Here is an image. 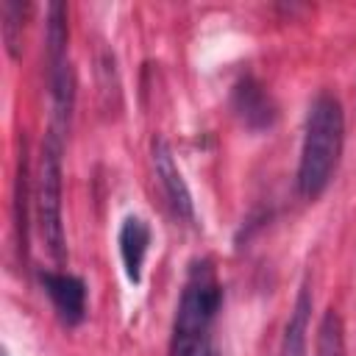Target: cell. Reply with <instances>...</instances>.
<instances>
[{
	"mask_svg": "<svg viewBox=\"0 0 356 356\" xmlns=\"http://www.w3.org/2000/svg\"><path fill=\"white\" fill-rule=\"evenodd\" d=\"M222 306V284L209 256L189 261L175 306L170 356H214V323Z\"/></svg>",
	"mask_w": 356,
	"mask_h": 356,
	"instance_id": "cell-1",
	"label": "cell"
},
{
	"mask_svg": "<svg viewBox=\"0 0 356 356\" xmlns=\"http://www.w3.org/2000/svg\"><path fill=\"white\" fill-rule=\"evenodd\" d=\"M345 142V111L337 95L320 92L306 114L303 145L298 159V192L303 200H317L339 164Z\"/></svg>",
	"mask_w": 356,
	"mask_h": 356,
	"instance_id": "cell-2",
	"label": "cell"
},
{
	"mask_svg": "<svg viewBox=\"0 0 356 356\" xmlns=\"http://www.w3.org/2000/svg\"><path fill=\"white\" fill-rule=\"evenodd\" d=\"M61 153H64V136L58 131H47L42 150H39V167H36V184H33V211H36V225L42 234V242L53 261L67 259V236H64V167H61Z\"/></svg>",
	"mask_w": 356,
	"mask_h": 356,
	"instance_id": "cell-3",
	"label": "cell"
},
{
	"mask_svg": "<svg viewBox=\"0 0 356 356\" xmlns=\"http://www.w3.org/2000/svg\"><path fill=\"white\" fill-rule=\"evenodd\" d=\"M42 289L53 303L56 317L64 325H81L86 317V281L81 275L64 273V270H42L39 273Z\"/></svg>",
	"mask_w": 356,
	"mask_h": 356,
	"instance_id": "cell-4",
	"label": "cell"
},
{
	"mask_svg": "<svg viewBox=\"0 0 356 356\" xmlns=\"http://www.w3.org/2000/svg\"><path fill=\"white\" fill-rule=\"evenodd\" d=\"M153 170H156V178H159V186H161V195L170 206V211L184 220V222H195V200H192V192L172 159V150L170 145L159 136L153 142Z\"/></svg>",
	"mask_w": 356,
	"mask_h": 356,
	"instance_id": "cell-5",
	"label": "cell"
},
{
	"mask_svg": "<svg viewBox=\"0 0 356 356\" xmlns=\"http://www.w3.org/2000/svg\"><path fill=\"white\" fill-rule=\"evenodd\" d=\"M234 111L253 131L273 128V122H275V106H273L267 89L250 75L234 86Z\"/></svg>",
	"mask_w": 356,
	"mask_h": 356,
	"instance_id": "cell-6",
	"label": "cell"
},
{
	"mask_svg": "<svg viewBox=\"0 0 356 356\" xmlns=\"http://www.w3.org/2000/svg\"><path fill=\"white\" fill-rule=\"evenodd\" d=\"M117 245H120V259H122V270H125L128 281L139 284L142 264H145V256L150 248V225L136 214L125 217L120 225V234H117Z\"/></svg>",
	"mask_w": 356,
	"mask_h": 356,
	"instance_id": "cell-7",
	"label": "cell"
},
{
	"mask_svg": "<svg viewBox=\"0 0 356 356\" xmlns=\"http://www.w3.org/2000/svg\"><path fill=\"white\" fill-rule=\"evenodd\" d=\"M312 289L309 281L300 284L289 320L284 325V337H281V350L278 356H309V320H312Z\"/></svg>",
	"mask_w": 356,
	"mask_h": 356,
	"instance_id": "cell-8",
	"label": "cell"
},
{
	"mask_svg": "<svg viewBox=\"0 0 356 356\" xmlns=\"http://www.w3.org/2000/svg\"><path fill=\"white\" fill-rule=\"evenodd\" d=\"M31 197V186H28V159H25V147L19 153L17 161V181H14V231H17V242H19V253H28V200Z\"/></svg>",
	"mask_w": 356,
	"mask_h": 356,
	"instance_id": "cell-9",
	"label": "cell"
},
{
	"mask_svg": "<svg viewBox=\"0 0 356 356\" xmlns=\"http://www.w3.org/2000/svg\"><path fill=\"white\" fill-rule=\"evenodd\" d=\"M317 356H345V325L337 309H325L317 325Z\"/></svg>",
	"mask_w": 356,
	"mask_h": 356,
	"instance_id": "cell-10",
	"label": "cell"
},
{
	"mask_svg": "<svg viewBox=\"0 0 356 356\" xmlns=\"http://www.w3.org/2000/svg\"><path fill=\"white\" fill-rule=\"evenodd\" d=\"M31 14L28 3H14L6 0L3 3V39L11 56L19 53V42H22V28H25V17Z\"/></svg>",
	"mask_w": 356,
	"mask_h": 356,
	"instance_id": "cell-11",
	"label": "cell"
},
{
	"mask_svg": "<svg viewBox=\"0 0 356 356\" xmlns=\"http://www.w3.org/2000/svg\"><path fill=\"white\" fill-rule=\"evenodd\" d=\"M3 356H8V353H3Z\"/></svg>",
	"mask_w": 356,
	"mask_h": 356,
	"instance_id": "cell-12",
	"label": "cell"
}]
</instances>
